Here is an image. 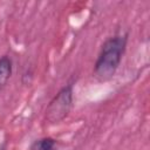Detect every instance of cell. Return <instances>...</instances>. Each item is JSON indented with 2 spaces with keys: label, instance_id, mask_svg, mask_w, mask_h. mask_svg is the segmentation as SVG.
<instances>
[{
  "label": "cell",
  "instance_id": "1",
  "mask_svg": "<svg viewBox=\"0 0 150 150\" xmlns=\"http://www.w3.org/2000/svg\"><path fill=\"white\" fill-rule=\"evenodd\" d=\"M127 41V35H114L103 42L93 71L97 81L107 82L112 79L124 55Z\"/></svg>",
  "mask_w": 150,
  "mask_h": 150
},
{
  "label": "cell",
  "instance_id": "2",
  "mask_svg": "<svg viewBox=\"0 0 150 150\" xmlns=\"http://www.w3.org/2000/svg\"><path fill=\"white\" fill-rule=\"evenodd\" d=\"M73 94L71 83L66 84L55 94L45 110V121L47 124H57L69 115L73 107Z\"/></svg>",
  "mask_w": 150,
  "mask_h": 150
},
{
  "label": "cell",
  "instance_id": "3",
  "mask_svg": "<svg viewBox=\"0 0 150 150\" xmlns=\"http://www.w3.org/2000/svg\"><path fill=\"white\" fill-rule=\"evenodd\" d=\"M13 63L9 56L4 55L0 57V88H2L12 76Z\"/></svg>",
  "mask_w": 150,
  "mask_h": 150
},
{
  "label": "cell",
  "instance_id": "4",
  "mask_svg": "<svg viewBox=\"0 0 150 150\" xmlns=\"http://www.w3.org/2000/svg\"><path fill=\"white\" fill-rule=\"evenodd\" d=\"M29 150H56V141L52 137H42L34 141Z\"/></svg>",
  "mask_w": 150,
  "mask_h": 150
}]
</instances>
